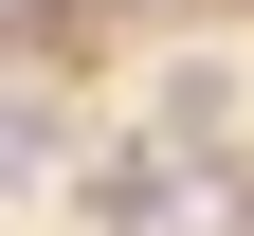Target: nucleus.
I'll return each mask as SVG.
<instances>
[{"label": "nucleus", "instance_id": "f257e3e1", "mask_svg": "<svg viewBox=\"0 0 254 236\" xmlns=\"http://www.w3.org/2000/svg\"><path fill=\"white\" fill-rule=\"evenodd\" d=\"M18 163H55V109H18V91H0V182H18Z\"/></svg>", "mask_w": 254, "mask_h": 236}, {"label": "nucleus", "instance_id": "f03ea898", "mask_svg": "<svg viewBox=\"0 0 254 236\" xmlns=\"http://www.w3.org/2000/svg\"><path fill=\"white\" fill-rule=\"evenodd\" d=\"M236 200H254V182H236Z\"/></svg>", "mask_w": 254, "mask_h": 236}]
</instances>
